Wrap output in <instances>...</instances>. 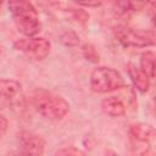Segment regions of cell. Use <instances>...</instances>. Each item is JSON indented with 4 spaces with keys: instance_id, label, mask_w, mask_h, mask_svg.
Here are the masks:
<instances>
[{
    "instance_id": "cell-18",
    "label": "cell",
    "mask_w": 156,
    "mask_h": 156,
    "mask_svg": "<svg viewBox=\"0 0 156 156\" xmlns=\"http://www.w3.org/2000/svg\"><path fill=\"white\" fill-rule=\"evenodd\" d=\"M105 156H118L116 152H113V151H106L105 152Z\"/></svg>"
},
{
    "instance_id": "cell-15",
    "label": "cell",
    "mask_w": 156,
    "mask_h": 156,
    "mask_svg": "<svg viewBox=\"0 0 156 156\" xmlns=\"http://www.w3.org/2000/svg\"><path fill=\"white\" fill-rule=\"evenodd\" d=\"M68 11L71 12L73 20H76L77 22H79V23H82V24H85V23L88 22V20H89V13H88L85 10H83V9L73 7V9H69Z\"/></svg>"
},
{
    "instance_id": "cell-10",
    "label": "cell",
    "mask_w": 156,
    "mask_h": 156,
    "mask_svg": "<svg viewBox=\"0 0 156 156\" xmlns=\"http://www.w3.org/2000/svg\"><path fill=\"white\" fill-rule=\"evenodd\" d=\"M101 110L110 117H122L126 113L124 102L117 96H108L101 101Z\"/></svg>"
},
{
    "instance_id": "cell-3",
    "label": "cell",
    "mask_w": 156,
    "mask_h": 156,
    "mask_svg": "<svg viewBox=\"0 0 156 156\" xmlns=\"http://www.w3.org/2000/svg\"><path fill=\"white\" fill-rule=\"evenodd\" d=\"M128 134L133 156H154V127L145 123H133L129 126Z\"/></svg>"
},
{
    "instance_id": "cell-6",
    "label": "cell",
    "mask_w": 156,
    "mask_h": 156,
    "mask_svg": "<svg viewBox=\"0 0 156 156\" xmlns=\"http://www.w3.org/2000/svg\"><path fill=\"white\" fill-rule=\"evenodd\" d=\"M13 49L32 60L40 61L49 55L51 44L45 38H21L13 43Z\"/></svg>"
},
{
    "instance_id": "cell-11",
    "label": "cell",
    "mask_w": 156,
    "mask_h": 156,
    "mask_svg": "<svg viewBox=\"0 0 156 156\" xmlns=\"http://www.w3.org/2000/svg\"><path fill=\"white\" fill-rule=\"evenodd\" d=\"M139 69L149 79H152L155 77V54L152 51H145L140 55Z\"/></svg>"
},
{
    "instance_id": "cell-9",
    "label": "cell",
    "mask_w": 156,
    "mask_h": 156,
    "mask_svg": "<svg viewBox=\"0 0 156 156\" xmlns=\"http://www.w3.org/2000/svg\"><path fill=\"white\" fill-rule=\"evenodd\" d=\"M127 72H128L130 80L133 82L134 87L140 93H147L149 91L150 79L139 69V67H136L133 62H129V63H127Z\"/></svg>"
},
{
    "instance_id": "cell-7",
    "label": "cell",
    "mask_w": 156,
    "mask_h": 156,
    "mask_svg": "<svg viewBox=\"0 0 156 156\" xmlns=\"http://www.w3.org/2000/svg\"><path fill=\"white\" fill-rule=\"evenodd\" d=\"M24 95L20 82L10 78H0V110L6 107H22Z\"/></svg>"
},
{
    "instance_id": "cell-17",
    "label": "cell",
    "mask_w": 156,
    "mask_h": 156,
    "mask_svg": "<svg viewBox=\"0 0 156 156\" xmlns=\"http://www.w3.org/2000/svg\"><path fill=\"white\" fill-rule=\"evenodd\" d=\"M101 5L102 2H78V6H84V7H99Z\"/></svg>"
},
{
    "instance_id": "cell-12",
    "label": "cell",
    "mask_w": 156,
    "mask_h": 156,
    "mask_svg": "<svg viewBox=\"0 0 156 156\" xmlns=\"http://www.w3.org/2000/svg\"><path fill=\"white\" fill-rule=\"evenodd\" d=\"M82 52H83V56H84L88 61H90V62H93V63H98L99 60H100L99 52L96 51L95 46L91 45V44H89V43H85V44L82 46Z\"/></svg>"
},
{
    "instance_id": "cell-1",
    "label": "cell",
    "mask_w": 156,
    "mask_h": 156,
    "mask_svg": "<svg viewBox=\"0 0 156 156\" xmlns=\"http://www.w3.org/2000/svg\"><path fill=\"white\" fill-rule=\"evenodd\" d=\"M30 101L34 110L41 117L50 121H60L69 111V104L62 96L46 89L34 90Z\"/></svg>"
},
{
    "instance_id": "cell-4",
    "label": "cell",
    "mask_w": 156,
    "mask_h": 156,
    "mask_svg": "<svg viewBox=\"0 0 156 156\" xmlns=\"http://www.w3.org/2000/svg\"><path fill=\"white\" fill-rule=\"evenodd\" d=\"M126 87L122 74L112 67H96L90 74V88L95 93H110Z\"/></svg>"
},
{
    "instance_id": "cell-14",
    "label": "cell",
    "mask_w": 156,
    "mask_h": 156,
    "mask_svg": "<svg viewBox=\"0 0 156 156\" xmlns=\"http://www.w3.org/2000/svg\"><path fill=\"white\" fill-rule=\"evenodd\" d=\"M54 156H87L84 151H82L78 147L74 146H66V147H61L58 149Z\"/></svg>"
},
{
    "instance_id": "cell-2",
    "label": "cell",
    "mask_w": 156,
    "mask_h": 156,
    "mask_svg": "<svg viewBox=\"0 0 156 156\" xmlns=\"http://www.w3.org/2000/svg\"><path fill=\"white\" fill-rule=\"evenodd\" d=\"M9 10L17 29L27 38H33L40 32L41 23L35 6L24 0L9 1Z\"/></svg>"
},
{
    "instance_id": "cell-8",
    "label": "cell",
    "mask_w": 156,
    "mask_h": 156,
    "mask_svg": "<svg viewBox=\"0 0 156 156\" xmlns=\"http://www.w3.org/2000/svg\"><path fill=\"white\" fill-rule=\"evenodd\" d=\"M18 151L11 156H43L45 151L44 139L32 132L22 130L17 135Z\"/></svg>"
},
{
    "instance_id": "cell-5",
    "label": "cell",
    "mask_w": 156,
    "mask_h": 156,
    "mask_svg": "<svg viewBox=\"0 0 156 156\" xmlns=\"http://www.w3.org/2000/svg\"><path fill=\"white\" fill-rule=\"evenodd\" d=\"M115 37L124 48H147L155 45L154 30L134 29L127 26H117L113 29Z\"/></svg>"
},
{
    "instance_id": "cell-13",
    "label": "cell",
    "mask_w": 156,
    "mask_h": 156,
    "mask_svg": "<svg viewBox=\"0 0 156 156\" xmlns=\"http://www.w3.org/2000/svg\"><path fill=\"white\" fill-rule=\"evenodd\" d=\"M61 43L66 46H77L79 44V35L73 30H66L60 37Z\"/></svg>"
},
{
    "instance_id": "cell-16",
    "label": "cell",
    "mask_w": 156,
    "mask_h": 156,
    "mask_svg": "<svg viewBox=\"0 0 156 156\" xmlns=\"http://www.w3.org/2000/svg\"><path fill=\"white\" fill-rule=\"evenodd\" d=\"M7 127H9V121L6 119L5 116L0 115V140L2 139L5 133L7 132Z\"/></svg>"
}]
</instances>
